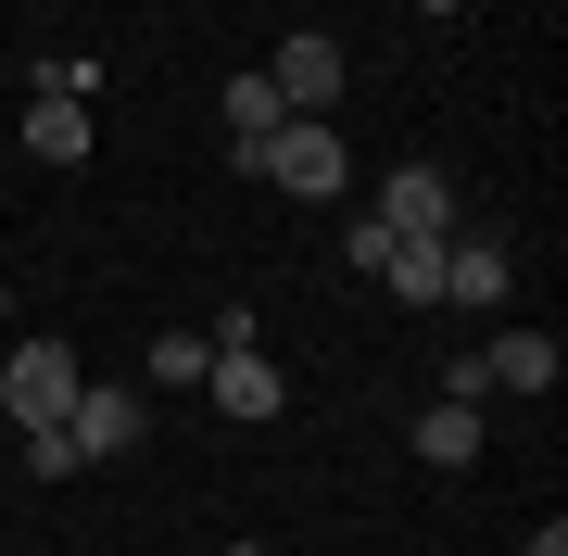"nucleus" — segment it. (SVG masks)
Wrapping results in <instances>:
<instances>
[{"label": "nucleus", "mask_w": 568, "mask_h": 556, "mask_svg": "<svg viewBox=\"0 0 568 556\" xmlns=\"http://www.w3.org/2000/svg\"><path fill=\"white\" fill-rule=\"evenodd\" d=\"M253 178H278L291 203H342V178H354V165H342V114H291L278 140L253 152Z\"/></svg>", "instance_id": "f257e3e1"}, {"label": "nucleus", "mask_w": 568, "mask_h": 556, "mask_svg": "<svg viewBox=\"0 0 568 556\" xmlns=\"http://www.w3.org/2000/svg\"><path fill=\"white\" fill-rule=\"evenodd\" d=\"M77 342H13L0 354V417H13V431H51L63 405H77Z\"/></svg>", "instance_id": "f03ea898"}, {"label": "nucleus", "mask_w": 568, "mask_h": 556, "mask_svg": "<svg viewBox=\"0 0 568 556\" xmlns=\"http://www.w3.org/2000/svg\"><path fill=\"white\" fill-rule=\"evenodd\" d=\"M265 77H278V102H291V114H342V39H316V26H291Z\"/></svg>", "instance_id": "7ed1b4c3"}, {"label": "nucleus", "mask_w": 568, "mask_h": 556, "mask_svg": "<svg viewBox=\"0 0 568 556\" xmlns=\"http://www.w3.org/2000/svg\"><path fill=\"white\" fill-rule=\"evenodd\" d=\"M379 228H405V241H455V178H443V165H392V178H379Z\"/></svg>", "instance_id": "20e7f679"}, {"label": "nucleus", "mask_w": 568, "mask_h": 556, "mask_svg": "<svg viewBox=\"0 0 568 556\" xmlns=\"http://www.w3.org/2000/svg\"><path fill=\"white\" fill-rule=\"evenodd\" d=\"M203 392H215V417H241V431H265V417L291 405V380L265 367V342H241V354H215V367H203Z\"/></svg>", "instance_id": "39448f33"}, {"label": "nucleus", "mask_w": 568, "mask_h": 556, "mask_svg": "<svg viewBox=\"0 0 568 556\" xmlns=\"http://www.w3.org/2000/svg\"><path fill=\"white\" fill-rule=\"evenodd\" d=\"M63 443L102 468V455H126L140 443V392H114V380H77V405H63Z\"/></svg>", "instance_id": "423d86ee"}, {"label": "nucleus", "mask_w": 568, "mask_h": 556, "mask_svg": "<svg viewBox=\"0 0 568 556\" xmlns=\"http://www.w3.org/2000/svg\"><path fill=\"white\" fill-rule=\"evenodd\" d=\"M26 152H39V165H89V102L39 89V102H26Z\"/></svg>", "instance_id": "0eeeda50"}, {"label": "nucleus", "mask_w": 568, "mask_h": 556, "mask_svg": "<svg viewBox=\"0 0 568 556\" xmlns=\"http://www.w3.org/2000/svg\"><path fill=\"white\" fill-rule=\"evenodd\" d=\"M480 380L493 392H556V330H506V342L480 354Z\"/></svg>", "instance_id": "6e6552de"}, {"label": "nucleus", "mask_w": 568, "mask_h": 556, "mask_svg": "<svg viewBox=\"0 0 568 556\" xmlns=\"http://www.w3.org/2000/svg\"><path fill=\"white\" fill-rule=\"evenodd\" d=\"M417 455H429V468H480V405L429 392V417H417Z\"/></svg>", "instance_id": "1a4fd4ad"}, {"label": "nucleus", "mask_w": 568, "mask_h": 556, "mask_svg": "<svg viewBox=\"0 0 568 556\" xmlns=\"http://www.w3.org/2000/svg\"><path fill=\"white\" fill-rule=\"evenodd\" d=\"M443 304H506V241H443Z\"/></svg>", "instance_id": "9d476101"}, {"label": "nucleus", "mask_w": 568, "mask_h": 556, "mask_svg": "<svg viewBox=\"0 0 568 556\" xmlns=\"http://www.w3.org/2000/svg\"><path fill=\"white\" fill-rule=\"evenodd\" d=\"M278 127H291V102H278V77H227V140H241V165H253L265 140H278Z\"/></svg>", "instance_id": "9b49d317"}, {"label": "nucleus", "mask_w": 568, "mask_h": 556, "mask_svg": "<svg viewBox=\"0 0 568 556\" xmlns=\"http://www.w3.org/2000/svg\"><path fill=\"white\" fill-rule=\"evenodd\" d=\"M379 279H392V304H443V241H405Z\"/></svg>", "instance_id": "f8f14e48"}, {"label": "nucleus", "mask_w": 568, "mask_h": 556, "mask_svg": "<svg viewBox=\"0 0 568 556\" xmlns=\"http://www.w3.org/2000/svg\"><path fill=\"white\" fill-rule=\"evenodd\" d=\"M203 367H215L203 330H164V342H152V380H203Z\"/></svg>", "instance_id": "ddd939ff"}, {"label": "nucleus", "mask_w": 568, "mask_h": 556, "mask_svg": "<svg viewBox=\"0 0 568 556\" xmlns=\"http://www.w3.org/2000/svg\"><path fill=\"white\" fill-rule=\"evenodd\" d=\"M26 468H39V481H77V468H89V455H77V443H63V417H51V431H26Z\"/></svg>", "instance_id": "4468645a"}, {"label": "nucleus", "mask_w": 568, "mask_h": 556, "mask_svg": "<svg viewBox=\"0 0 568 556\" xmlns=\"http://www.w3.org/2000/svg\"><path fill=\"white\" fill-rule=\"evenodd\" d=\"M342 253H354V266H366V279H379V266H392V253H405V228H379V215H354V241H342Z\"/></svg>", "instance_id": "2eb2a0df"}, {"label": "nucleus", "mask_w": 568, "mask_h": 556, "mask_svg": "<svg viewBox=\"0 0 568 556\" xmlns=\"http://www.w3.org/2000/svg\"><path fill=\"white\" fill-rule=\"evenodd\" d=\"M417 13H467V0H417Z\"/></svg>", "instance_id": "dca6fc26"}, {"label": "nucleus", "mask_w": 568, "mask_h": 556, "mask_svg": "<svg viewBox=\"0 0 568 556\" xmlns=\"http://www.w3.org/2000/svg\"><path fill=\"white\" fill-rule=\"evenodd\" d=\"M0 316H13V279H0Z\"/></svg>", "instance_id": "f3484780"}, {"label": "nucleus", "mask_w": 568, "mask_h": 556, "mask_svg": "<svg viewBox=\"0 0 568 556\" xmlns=\"http://www.w3.org/2000/svg\"><path fill=\"white\" fill-rule=\"evenodd\" d=\"M227 556H265V544H227Z\"/></svg>", "instance_id": "a211bd4d"}]
</instances>
